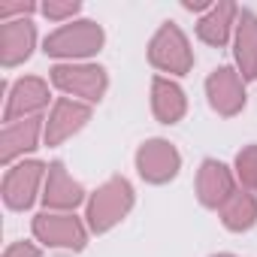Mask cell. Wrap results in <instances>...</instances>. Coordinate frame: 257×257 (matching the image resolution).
<instances>
[{
  "label": "cell",
  "mask_w": 257,
  "mask_h": 257,
  "mask_svg": "<svg viewBox=\"0 0 257 257\" xmlns=\"http://www.w3.org/2000/svg\"><path fill=\"white\" fill-rule=\"evenodd\" d=\"M131 206H134V188H131V182L121 179V176L109 179L106 185L97 188V194L88 203V224H91V230L106 233L109 227H115L127 212H131Z\"/></svg>",
  "instance_id": "obj_1"
},
{
  "label": "cell",
  "mask_w": 257,
  "mask_h": 257,
  "mask_svg": "<svg viewBox=\"0 0 257 257\" xmlns=\"http://www.w3.org/2000/svg\"><path fill=\"white\" fill-rule=\"evenodd\" d=\"M103 46V28L94 22H73L64 25L61 31H55L46 40V55L55 58H88L94 52H100Z\"/></svg>",
  "instance_id": "obj_2"
},
{
  "label": "cell",
  "mask_w": 257,
  "mask_h": 257,
  "mask_svg": "<svg viewBox=\"0 0 257 257\" xmlns=\"http://www.w3.org/2000/svg\"><path fill=\"white\" fill-rule=\"evenodd\" d=\"M149 58H152V64H155L158 70L176 73V76L188 73L191 64H194V55H191V49H188V40H185V34H182L176 25H164V28L155 34V40H152V46H149Z\"/></svg>",
  "instance_id": "obj_3"
},
{
  "label": "cell",
  "mask_w": 257,
  "mask_h": 257,
  "mask_svg": "<svg viewBox=\"0 0 257 257\" xmlns=\"http://www.w3.org/2000/svg\"><path fill=\"white\" fill-rule=\"evenodd\" d=\"M34 233L40 242L52 245V248H67V251H82L85 248V227L76 215H52L43 212L34 218Z\"/></svg>",
  "instance_id": "obj_4"
},
{
  "label": "cell",
  "mask_w": 257,
  "mask_h": 257,
  "mask_svg": "<svg viewBox=\"0 0 257 257\" xmlns=\"http://www.w3.org/2000/svg\"><path fill=\"white\" fill-rule=\"evenodd\" d=\"M52 82L61 91L85 97L91 103L100 100L103 91H106V73L100 67H91V64H58L52 70Z\"/></svg>",
  "instance_id": "obj_5"
},
{
  "label": "cell",
  "mask_w": 257,
  "mask_h": 257,
  "mask_svg": "<svg viewBox=\"0 0 257 257\" xmlns=\"http://www.w3.org/2000/svg\"><path fill=\"white\" fill-rule=\"evenodd\" d=\"M179 152L167 143V140H152L146 143L140 152H137V167H140V176L146 182H155V185H164L170 182L176 173H179Z\"/></svg>",
  "instance_id": "obj_6"
},
{
  "label": "cell",
  "mask_w": 257,
  "mask_h": 257,
  "mask_svg": "<svg viewBox=\"0 0 257 257\" xmlns=\"http://www.w3.org/2000/svg\"><path fill=\"white\" fill-rule=\"evenodd\" d=\"M43 173H46V167L37 164V161L16 164L13 170H7V179H4V200H7V206L10 209H28L37 200V188L43 182Z\"/></svg>",
  "instance_id": "obj_7"
},
{
  "label": "cell",
  "mask_w": 257,
  "mask_h": 257,
  "mask_svg": "<svg viewBox=\"0 0 257 257\" xmlns=\"http://www.w3.org/2000/svg\"><path fill=\"white\" fill-rule=\"evenodd\" d=\"M206 91H209V103L215 112L221 115H236L242 106H245V91H242V79L236 70L230 67H221L209 76L206 82Z\"/></svg>",
  "instance_id": "obj_8"
},
{
  "label": "cell",
  "mask_w": 257,
  "mask_h": 257,
  "mask_svg": "<svg viewBox=\"0 0 257 257\" xmlns=\"http://www.w3.org/2000/svg\"><path fill=\"white\" fill-rule=\"evenodd\" d=\"M34 43H37V31L28 19L4 22V28H0V64L16 67V64L28 61L34 52Z\"/></svg>",
  "instance_id": "obj_9"
},
{
  "label": "cell",
  "mask_w": 257,
  "mask_h": 257,
  "mask_svg": "<svg viewBox=\"0 0 257 257\" xmlns=\"http://www.w3.org/2000/svg\"><path fill=\"white\" fill-rule=\"evenodd\" d=\"M49 103V85L43 79H19L10 91V103H7V124H13L16 118H34V112H40Z\"/></svg>",
  "instance_id": "obj_10"
},
{
  "label": "cell",
  "mask_w": 257,
  "mask_h": 257,
  "mask_svg": "<svg viewBox=\"0 0 257 257\" xmlns=\"http://www.w3.org/2000/svg\"><path fill=\"white\" fill-rule=\"evenodd\" d=\"M91 118V109L79 100H58L52 115H49V124H46V143L49 146H58L64 143L67 137H73L76 131H82L85 121Z\"/></svg>",
  "instance_id": "obj_11"
},
{
  "label": "cell",
  "mask_w": 257,
  "mask_h": 257,
  "mask_svg": "<svg viewBox=\"0 0 257 257\" xmlns=\"http://www.w3.org/2000/svg\"><path fill=\"white\" fill-rule=\"evenodd\" d=\"M197 194H200V203L209 206V209H218L224 206L236 191H233V176L224 164L218 161H206L200 167V176H197Z\"/></svg>",
  "instance_id": "obj_12"
},
{
  "label": "cell",
  "mask_w": 257,
  "mask_h": 257,
  "mask_svg": "<svg viewBox=\"0 0 257 257\" xmlns=\"http://www.w3.org/2000/svg\"><path fill=\"white\" fill-rule=\"evenodd\" d=\"M37 137H40V118H22L7 124L0 134V161L13 164L19 155L37 149Z\"/></svg>",
  "instance_id": "obj_13"
},
{
  "label": "cell",
  "mask_w": 257,
  "mask_h": 257,
  "mask_svg": "<svg viewBox=\"0 0 257 257\" xmlns=\"http://www.w3.org/2000/svg\"><path fill=\"white\" fill-rule=\"evenodd\" d=\"M82 197H85L82 185L70 179L64 164H52L49 176H46V194H43L46 206L49 209H73V206L82 203Z\"/></svg>",
  "instance_id": "obj_14"
},
{
  "label": "cell",
  "mask_w": 257,
  "mask_h": 257,
  "mask_svg": "<svg viewBox=\"0 0 257 257\" xmlns=\"http://www.w3.org/2000/svg\"><path fill=\"white\" fill-rule=\"evenodd\" d=\"M152 106H155V115L164 124H176L185 115V109H188L182 88L176 82H170V79H155V85H152Z\"/></svg>",
  "instance_id": "obj_15"
},
{
  "label": "cell",
  "mask_w": 257,
  "mask_h": 257,
  "mask_svg": "<svg viewBox=\"0 0 257 257\" xmlns=\"http://www.w3.org/2000/svg\"><path fill=\"white\" fill-rule=\"evenodd\" d=\"M236 61H239L245 79H254V76H257V19H254L251 13H242V19H239Z\"/></svg>",
  "instance_id": "obj_16"
},
{
  "label": "cell",
  "mask_w": 257,
  "mask_h": 257,
  "mask_svg": "<svg viewBox=\"0 0 257 257\" xmlns=\"http://www.w3.org/2000/svg\"><path fill=\"white\" fill-rule=\"evenodd\" d=\"M233 19H236V7H233V4H218V7H212V13L197 25L200 40L209 43V46H224L227 37H230Z\"/></svg>",
  "instance_id": "obj_17"
},
{
  "label": "cell",
  "mask_w": 257,
  "mask_h": 257,
  "mask_svg": "<svg viewBox=\"0 0 257 257\" xmlns=\"http://www.w3.org/2000/svg\"><path fill=\"white\" fill-rule=\"evenodd\" d=\"M221 221L227 230H248L257 221V200L245 191L233 194L224 206H221Z\"/></svg>",
  "instance_id": "obj_18"
},
{
  "label": "cell",
  "mask_w": 257,
  "mask_h": 257,
  "mask_svg": "<svg viewBox=\"0 0 257 257\" xmlns=\"http://www.w3.org/2000/svg\"><path fill=\"white\" fill-rule=\"evenodd\" d=\"M236 170L245 188H257V146H248L236 158Z\"/></svg>",
  "instance_id": "obj_19"
},
{
  "label": "cell",
  "mask_w": 257,
  "mask_h": 257,
  "mask_svg": "<svg viewBox=\"0 0 257 257\" xmlns=\"http://www.w3.org/2000/svg\"><path fill=\"white\" fill-rule=\"evenodd\" d=\"M43 13H46L49 19L61 22V19H70V16H76V13H79V4H76V0H70V4H52V0H49V4L43 7Z\"/></svg>",
  "instance_id": "obj_20"
},
{
  "label": "cell",
  "mask_w": 257,
  "mask_h": 257,
  "mask_svg": "<svg viewBox=\"0 0 257 257\" xmlns=\"http://www.w3.org/2000/svg\"><path fill=\"white\" fill-rule=\"evenodd\" d=\"M37 7L34 4H0V19L13 22V16H31Z\"/></svg>",
  "instance_id": "obj_21"
},
{
  "label": "cell",
  "mask_w": 257,
  "mask_h": 257,
  "mask_svg": "<svg viewBox=\"0 0 257 257\" xmlns=\"http://www.w3.org/2000/svg\"><path fill=\"white\" fill-rule=\"evenodd\" d=\"M4 257H43V254H40V248L31 245V242H13V245L4 251Z\"/></svg>",
  "instance_id": "obj_22"
},
{
  "label": "cell",
  "mask_w": 257,
  "mask_h": 257,
  "mask_svg": "<svg viewBox=\"0 0 257 257\" xmlns=\"http://www.w3.org/2000/svg\"><path fill=\"white\" fill-rule=\"evenodd\" d=\"M218 257H233V254H218Z\"/></svg>",
  "instance_id": "obj_23"
}]
</instances>
